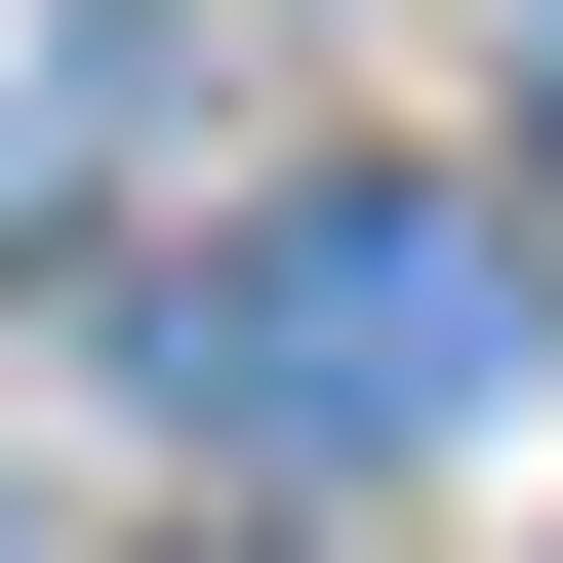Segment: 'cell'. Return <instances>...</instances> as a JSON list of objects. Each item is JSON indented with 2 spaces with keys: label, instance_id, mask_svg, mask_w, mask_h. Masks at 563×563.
<instances>
[{
  "label": "cell",
  "instance_id": "1",
  "mask_svg": "<svg viewBox=\"0 0 563 563\" xmlns=\"http://www.w3.org/2000/svg\"><path fill=\"white\" fill-rule=\"evenodd\" d=\"M162 402H201L242 483H443L483 402H523V201H443V162L242 201V242L162 282Z\"/></svg>",
  "mask_w": 563,
  "mask_h": 563
},
{
  "label": "cell",
  "instance_id": "2",
  "mask_svg": "<svg viewBox=\"0 0 563 563\" xmlns=\"http://www.w3.org/2000/svg\"><path fill=\"white\" fill-rule=\"evenodd\" d=\"M523 162H563V0H523Z\"/></svg>",
  "mask_w": 563,
  "mask_h": 563
},
{
  "label": "cell",
  "instance_id": "3",
  "mask_svg": "<svg viewBox=\"0 0 563 563\" xmlns=\"http://www.w3.org/2000/svg\"><path fill=\"white\" fill-rule=\"evenodd\" d=\"M242 563H322V523H242Z\"/></svg>",
  "mask_w": 563,
  "mask_h": 563
}]
</instances>
